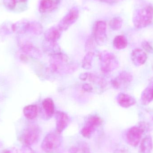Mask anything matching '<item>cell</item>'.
<instances>
[{
    "instance_id": "1",
    "label": "cell",
    "mask_w": 153,
    "mask_h": 153,
    "mask_svg": "<svg viewBox=\"0 0 153 153\" xmlns=\"http://www.w3.org/2000/svg\"><path fill=\"white\" fill-rule=\"evenodd\" d=\"M69 57L63 53L50 56L49 67L51 71L60 74H72L77 71L78 65L69 62Z\"/></svg>"
},
{
    "instance_id": "2",
    "label": "cell",
    "mask_w": 153,
    "mask_h": 153,
    "mask_svg": "<svg viewBox=\"0 0 153 153\" xmlns=\"http://www.w3.org/2000/svg\"><path fill=\"white\" fill-rule=\"evenodd\" d=\"M153 19V7L149 4L137 9L133 17L134 26L137 29H142L150 25Z\"/></svg>"
},
{
    "instance_id": "3",
    "label": "cell",
    "mask_w": 153,
    "mask_h": 153,
    "mask_svg": "<svg viewBox=\"0 0 153 153\" xmlns=\"http://www.w3.org/2000/svg\"><path fill=\"white\" fill-rule=\"evenodd\" d=\"M101 70L104 74H110L117 69L119 63L115 55L109 51H102L99 54Z\"/></svg>"
},
{
    "instance_id": "4",
    "label": "cell",
    "mask_w": 153,
    "mask_h": 153,
    "mask_svg": "<svg viewBox=\"0 0 153 153\" xmlns=\"http://www.w3.org/2000/svg\"><path fill=\"white\" fill-rule=\"evenodd\" d=\"M62 143L61 134L56 131L50 132L43 139L41 148L46 153H55L61 147Z\"/></svg>"
},
{
    "instance_id": "5",
    "label": "cell",
    "mask_w": 153,
    "mask_h": 153,
    "mask_svg": "<svg viewBox=\"0 0 153 153\" xmlns=\"http://www.w3.org/2000/svg\"><path fill=\"white\" fill-rule=\"evenodd\" d=\"M41 134L40 128L36 124H30L23 130L20 140L23 145L31 146L38 141Z\"/></svg>"
},
{
    "instance_id": "6",
    "label": "cell",
    "mask_w": 153,
    "mask_h": 153,
    "mask_svg": "<svg viewBox=\"0 0 153 153\" xmlns=\"http://www.w3.org/2000/svg\"><path fill=\"white\" fill-rule=\"evenodd\" d=\"M102 123V119L98 115L90 116L85 121L81 131V134L85 138H90Z\"/></svg>"
},
{
    "instance_id": "7",
    "label": "cell",
    "mask_w": 153,
    "mask_h": 153,
    "mask_svg": "<svg viewBox=\"0 0 153 153\" xmlns=\"http://www.w3.org/2000/svg\"><path fill=\"white\" fill-rule=\"evenodd\" d=\"M91 36L94 38L97 45H103L107 39L106 22L102 20L96 22L94 25Z\"/></svg>"
},
{
    "instance_id": "8",
    "label": "cell",
    "mask_w": 153,
    "mask_h": 153,
    "mask_svg": "<svg viewBox=\"0 0 153 153\" xmlns=\"http://www.w3.org/2000/svg\"><path fill=\"white\" fill-rule=\"evenodd\" d=\"M79 16V11L76 7L72 8L60 21L58 26L63 31L68 30L76 21Z\"/></svg>"
},
{
    "instance_id": "9",
    "label": "cell",
    "mask_w": 153,
    "mask_h": 153,
    "mask_svg": "<svg viewBox=\"0 0 153 153\" xmlns=\"http://www.w3.org/2000/svg\"><path fill=\"white\" fill-rule=\"evenodd\" d=\"M132 74L128 72H121L117 77L112 79L111 84L116 89H123L126 87L133 81Z\"/></svg>"
},
{
    "instance_id": "10",
    "label": "cell",
    "mask_w": 153,
    "mask_h": 153,
    "mask_svg": "<svg viewBox=\"0 0 153 153\" xmlns=\"http://www.w3.org/2000/svg\"><path fill=\"white\" fill-rule=\"evenodd\" d=\"M143 130L142 127L139 126H134L129 128L126 134L128 144L131 146H137L142 138Z\"/></svg>"
},
{
    "instance_id": "11",
    "label": "cell",
    "mask_w": 153,
    "mask_h": 153,
    "mask_svg": "<svg viewBox=\"0 0 153 153\" xmlns=\"http://www.w3.org/2000/svg\"><path fill=\"white\" fill-rule=\"evenodd\" d=\"M56 118V131L61 134L69 126L70 118L69 115L62 111H57L55 113Z\"/></svg>"
},
{
    "instance_id": "12",
    "label": "cell",
    "mask_w": 153,
    "mask_h": 153,
    "mask_svg": "<svg viewBox=\"0 0 153 153\" xmlns=\"http://www.w3.org/2000/svg\"><path fill=\"white\" fill-rule=\"evenodd\" d=\"M61 0H41L39 10L40 13L52 12L58 8Z\"/></svg>"
},
{
    "instance_id": "13",
    "label": "cell",
    "mask_w": 153,
    "mask_h": 153,
    "mask_svg": "<svg viewBox=\"0 0 153 153\" xmlns=\"http://www.w3.org/2000/svg\"><path fill=\"white\" fill-rule=\"evenodd\" d=\"M20 45L22 51L29 56L37 59L40 58L42 56V54L39 49L29 41H22Z\"/></svg>"
},
{
    "instance_id": "14",
    "label": "cell",
    "mask_w": 153,
    "mask_h": 153,
    "mask_svg": "<svg viewBox=\"0 0 153 153\" xmlns=\"http://www.w3.org/2000/svg\"><path fill=\"white\" fill-rule=\"evenodd\" d=\"M131 60L135 65L140 66L145 63L147 60L146 53L140 48H137L132 51Z\"/></svg>"
},
{
    "instance_id": "15",
    "label": "cell",
    "mask_w": 153,
    "mask_h": 153,
    "mask_svg": "<svg viewBox=\"0 0 153 153\" xmlns=\"http://www.w3.org/2000/svg\"><path fill=\"white\" fill-rule=\"evenodd\" d=\"M43 49L44 52L50 56L62 53L57 42L47 41L45 39L43 44Z\"/></svg>"
},
{
    "instance_id": "16",
    "label": "cell",
    "mask_w": 153,
    "mask_h": 153,
    "mask_svg": "<svg viewBox=\"0 0 153 153\" xmlns=\"http://www.w3.org/2000/svg\"><path fill=\"white\" fill-rule=\"evenodd\" d=\"M117 101L119 105L124 108H128L136 103L134 98L127 94H119L117 97Z\"/></svg>"
},
{
    "instance_id": "17",
    "label": "cell",
    "mask_w": 153,
    "mask_h": 153,
    "mask_svg": "<svg viewBox=\"0 0 153 153\" xmlns=\"http://www.w3.org/2000/svg\"><path fill=\"white\" fill-rule=\"evenodd\" d=\"M63 31L57 26L51 27L45 33V39L47 41L57 42L60 38Z\"/></svg>"
},
{
    "instance_id": "18",
    "label": "cell",
    "mask_w": 153,
    "mask_h": 153,
    "mask_svg": "<svg viewBox=\"0 0 153 153\" xmlns=\"http://www.w3.org/2000/svg\"><path fill=\"white\" fill-rule=\"evenodd\" d=\"M42 107L46 118H51L55 113V106L52 99L47 98L42 102Z\"/></svg>"
},
{
    "instance_id": "19",
    "label": "cell",
    "mask_w": 153,
    "mask_h": 153,
    "mask_svg": "<svg viewBox=\"0 0 153 153\" xmlns=\"http://www.w3.org/2000/svg\"><path fill=\"white\" fill-rule=\"evenodd\" d=\"M30 22L26 19H22L16 22L11 26L12 30L18 34H24L28 32Z\"/></svg>"
},
{
    "instance_id": "20",
    "label": "cell",
    "mask_w": 153,
    "mask_h": 153,
    "mask_svg": "<svg viewBox=\"0 0 153 153\" xmlns=\"http://www.w3.org/2000/svg\"><path fill=\"white\" fill-rule=\"evenodd\" d=\"M153 100V82L150 84L143 91L141 95V102L146 106Z\"/></svg>"
},
{
    "instance_id": "21",
    "label": "cell",
    "mask_w": 153,
    "mask_h": 153,
    "mask_svg": "<svg viewBox=\"0 0 153 153\" xmlns=\"http://www.w3.org/2000/svg\"><path fill=\"white\" fill-rule=\"evenodd\" d=\"M152 149L153 142L152 137L146 136L141 142L139 153H152Z\"/></svg>"
},
{
    "instance_id": "22",
    "label": "cell",
    "mask_w": 153,
    "mask_h": 153,
    "mask_svg": "<svg viewBox=\"0 0 153 153\" xmlns=\"http://www.w3.org/2000/svg\"><path fill=\"white\" fill-rule=\"evenodd\" d=\"M87 79L91 82L98 85L101 89H103L107 86V82L105 79L97 74L88 73Z\"/></svg>"
},
{
    "instance_id": "23",
    "label": "cell",
    "mask_w": 153,
    "mask_h": 153,
    "mask_svg": "<svg viewBox=\"0 0 153 153\" xmlns=\"http://www.w3.org/2000/svg\"><path fill=\"white\" fill-rule=\"evenodd\" d=\"M38 107L34 104L26 106L23 110L24 116L29 120H33L36 118L38 116Z\"/></svg>"
},
{
    "instance_id": "24",
    "label": "cell",
    "mask_w": 153,
    "mask_h": 153,
    "mask_svg": "<svg viewBox=\"0 0 153 153\" xmlns=\"http://www.w3.org/2000/svg\"><path fill=\"white\" fill-rule=\"evenodd\" d=\"M69 153H91L90 147L85 142H80L71 147Z\"/></svg>"
},
{
    "instance_id": "25",
    "label": "cell",
    "mask_w": 153,
    "mask_h": 153,
    "mask_svg": "<svg viewBox=\"0 0 153 153\" xmlns=\"http://www.w3.org/2000/svg\"><path fill=\"white\" fill-rule=\"evenodd\" d=\"M128 45V41L126 37L120 35L116 36L113 41V46L114 48L117 50L125 49Z\"/></svg>"
},
{
    "instance_id": "26",
    "label": "cell",
    "mask_w": 153,
    "mask_h": 153,
    "mask_svg": "<svg viewBox=\"0 0 153 153\" xmlns=\"http://www.w3.org/2000/svg\"><path fill=\"white\" fill-rule=\"evenodd\" d=\"M28 32L35 36H39L43 32V27L41 23L34 21L30 22Z\"/></svg>"
},
{
    "instance_id": "27",
    "label": "cell",
    "mask_w": 153,
    "mask_h": 153,
    "mask_svg": "<svg viewBox=\"0 0 153 153\" xmlns=\"http://www.w3.org/2000/svg\"><path fill=\"white\" fill-rule=\"evenodd\" d=\"M94 56V52H87L86 54L84 56L82 61V66L83 69L86 70L91 69Z\"/></svg>"
},
{
    "instance_id": "28",
    "label": "cell",
    "mask_w": 153,
    "mask_h": 153,
    "mask_svg": "<svg viewBox=\"0 0 153 153\" xmlns=\"http://www.w3.org/2000/svg\"><path fill=\"white\" fill-rule=\"evenodd\" d=\"M123 22V20L120 17H115L110 21L109 25L112 30H118L122 27Z\"/></svg>"
},
{
    "instance_id": "29",
    "label": "cell",
    "mask_w": 153,
    "mask_h": 153,
    "mask_svg": "<svg viewBox=\"0 0 153 153\" xmlns=\"http://www.w3.org/2000/svg\"><path fill=\"white\" fill-rule=\"evenodd\" d=\"M98 45L94 38L91 36L88 38L85 43V50L86 52H94L93 50L96 48Z\"/></svg>"
},
{
    "instance_id": "30",
    "label": "cell",
    "mask_w": 153,
    "mask_h": 153,
    "mask_svg": "<svg viewBox=\"0 0 153 153\" xmlns=\"http://www.w3.org/2000/svg\"><path fill=\"white\" fill-rule=\"evenodd\" d=\"M18 2H19V0H3V1L4 5L5 6V8L10 10H14Z\"/></svg>"
},
{
    "instance_id": "31",
    "label": "cell",
    "mask_w": 153,
    "mask_h": 153,
    "mask_svg": "<svg viewBox=\"0 0 153 153\" xmlns=\"http://www.w3.org/2000/svg\"><path fill=\"white\" fill-rule=\"evenodd\" d=\"M142 47L148 53H153V48L147 41H144L143 42Z\"/></svg>"
},
{
    "instance_id": "32",
    "label": "cell",
    "mask_w": 153,
    "mask_h": 153,
    "mask_svg": "<svg viewBox=\"0 0 153 153\" xmlns=\"http://www.w3.org/2000/svg\"><path fill=\"white\" fill-rule=\"evenodd\" d=\"M18 153H34V152L30 146L23 145Z\"/></svg>"
},
{
    "instance_id": "33",
    "label": "cell",
    "mask_w": 153,
    "mask_h": 153,
    "mask_svg": "<svg viewBox=\"0 0 153 153\" xmlns=\"http://www.w3.org/2000/svg\"><path fill=\"white\" fill-rule=\"evenodd\" d=\"M82 89L84 91L87 92H91L93 91V87L91 85L87 83H85L83 84Z\"/></svg>"
},
{
    "instance_id": "34",
    "label": "cell",
    "mask_w": 153,
    "mask_h": 153,
    "mask_svg": "<svg viewBox=\"0 0 153 153\" xmlns=\"http://www.w3.org/2000/svg\"><path fill=\"white\" fill-rule=\"evenodd\" d=\"M19 150L16 149L15 147H12V148H9V149L4 150L3 151L2 153H18Z\"/></svg>"
},
{
    "instance_id": "35",
    "label": "cell",
    "mask_w": 153,
    "mask_h": 153,
    "mask_svg": "<svg viewBox=\"0 0 153 153\" xmlns=\"http://www.w3.org/2000/svg\"><path fill=\"white\" fill-rule=\"evenodd\" d=\"M88 73H83L81 74L79 76V78L82 81H85L88 78Z\"/></svg>"
},
{
    "instance_id": "36",
    "label": "cell",
    "mask_w": 153,
    "mask_h": 153,
    "mask_svg": "<svg viewBox=\"0 0 153 153\" xmlns=\"http://www.w3.org/2000/svg\"><path fill=\"white\" fill-rule=\"evenodd\" d=\"M96 1L108 3H112L115 2L114 0H96Z\"/></svg>"
},
{
    "instance_id": "37",
    "label": "cell",
    "mask_w": 153,
    "mask_h": 153,
    "mask_svg": "<svg viewBox=\"0 0 153 153\" xmlns=\"http://www.w3.org/2000/svg\"><path fill=\"white\" fill-rule=\"evenodd\" d=\"M28 0H19V2L22 3H25L27 2Z\"/></svg>"
},
{
    "instance_id": "38",
    "label": "cell",
    "mask_w": 153,
    "mask_h": 153,
    "mask_svg": "<svg viewBox=\"0 0 153 153\" xmlns=\"http://www.w3.org/2000/svg\"><path fill=\"white\" fill-rule=\"evenodd\" d=\"M3 146V143H2V142H1L0 141V148H1Z\"/></svg>"
},
{
    "instance_id": "39",
    "label": "cell",
    "mask_w": 153,
    "mask_h": 153,
    "mask_svg": "<svg viewBox=\"0 0 153 153\" xmlns=\"http://www.w3.org/2000/svg\"><path fill=\"white\" fill-rule=\"evenodd\" d=\"M117 1V0H115V1Z\"/></svg>"
}]
</instances>
